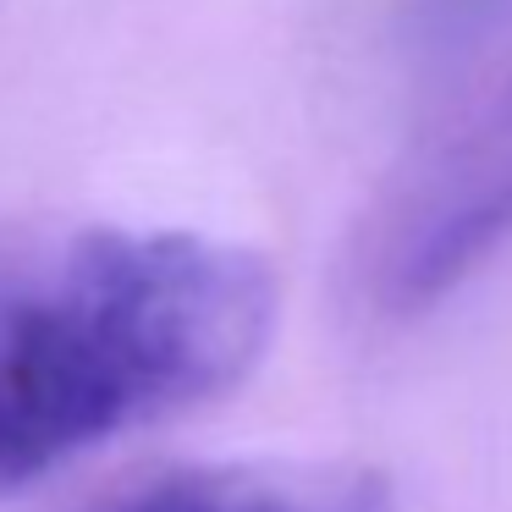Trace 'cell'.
I'll return each mask as SVG.
<instances>
[{"instance_id": "1", "label": "cell", "mask_w": 512, "mask_h": 512, "mask_svg": "<svg viewBox=\"0 0 512 512\" xmlns=\"http://www.w3.org/2000/svg\"><path fill=\"white\" fill-rule=\"evenodd\" d=\"M270 325V270L193 232L89 226L6 259L0 496L232 391Z\"/></svg>"}, {"instance_id": "2", "label": "cell", "mask_w": 512, "mask_h": 512, "mask_svg": "<svg viewBox=\"0 0 512 512\" xmlns=\"http://www.w3.org/2000/svg\"><path fill=\"white\" fill-rule=\"evenodd\" d=\"M512 237V83L419 171L380 248L391 303L446 292L474 259Z\"/></svg>"}, {"instance_id": "3", "label": "cell", "mask_w": 512, "mask_h": 512, "mask_svg": "<svg viewBox=\"0 0 512 512\" xmlns=\"http://www.w3.org/2000/svg\"><path fill=\"white\" fill-rule=\"evenodd\" d=\"M369 468H177L111 496L94 512H386Z\"/></svg>"}, {"instance_id": "4", "label": "cell", "mask_w": 512, "mask_h": 512, "mask_svg": "<svg viewBox=\"0 0 512 512\" xmlns=\"http://www.w3.org/2000/svg\"><path fill=\"white\" fill-rule=\"evenodd\" d=\"M496 6H507V0H419V17L435 45H452V39H468L474 28H485Z\"/></svg>"}]
</instances>
